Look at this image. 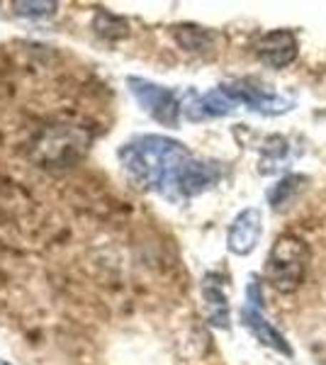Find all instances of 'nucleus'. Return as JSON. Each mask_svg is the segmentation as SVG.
I'll return each instance as SVG.
<instances>
[{
    "label": "nucleus",
    "mask_w": 326,
    "mask_h": 365,
    "mask_svg": "<svg viewBox=\"0 0 326 365\" xmlns=\"http://www.w3.org/2000/svg\"><path fill=\"white\" fill-rule=\"evenodd\" d=\"M117 158H120L129 182H134L136 187L163 190V187H173L178 170L193 156L180 141L146 134V137H136L122 144Z\"/></svg>",
    "instance_id": "nucleus-1"
},
{
    "label": "nucleus",
    "mask_w": 326,
    "mask_h": 365,
    "mask_svg": "<svg viewBox=\"0 0 326 365\" xmlns=\"http://www.w3.org/2000/svg\"><path fill=\"white\" fill-rule=\"evenodd\" d=\"M91 129L66 120H49L32 127L25 139V156L41 168H68L86 156Z\"/></svg>",
    "instance_id": "nucleus-2"
},
{
    "label": "nucleus",
    "mask_w": 326,
    "mask_h": 365,
    "mask_svg": "<svg viewBox=\"0 0 326 365\" xmlns=\"http://www.w3.org/2000/svg\"><path fill=\"white\" fill-rule=\"evenodd\" d=\"M307 266H310V246L300 237L285 234V237L275 239L268 253L265 278L277 292L290 295V292L300 290V285L305 282Z\"/></svg>",
    "instance_id": "nucleus-3"
},
{
    "label": "nucleus",
    "mask_w": 326,
    "mask_h": 365,
    "mask_svg": "<svg viewBox=\"0 0 326 365\" xmlns=\"http://www.w3.org/2000/svg\"><path fill=\"white\" fill-rule=\"evenodd\" d=\"M127 86L132 91V96L136 98V103L141 105V110H146L153 120L161 122L165 127H175L178 125V117H180L183 105L178 103L175 93L170 88L156 86L146 78H127Z\"/></svg>",
    "instance_id": "nucleus-4"
},
{
    "label": "nucleus",
    "mask_w": 326,
    "mask_h": 365,
    "mask_svg": "<svg viewBox=\"0 0 326 365\" xmlns=\"http://www.w3.org/2000/svg\"><path fill=\"white\" fill-rule=\"evenodd\" d=\"M222 91L234 100V103H244L246 108L256 110L260 115H282L287 110H292V100L277 96L275 91H270L268 86L258 83L253 78H241L224 83Z\"/></svg>",
    "instance_id": "nucleus-5"
},
{
    "label": "nucleus",
    "mask_w": 326,
    "mask_h": 365,
    "mask_svg": "<svg viewBox=\"0 0 326 365\" xmlns=\"http://www.w3.org/2000/svg\"><path fill=\"white\" fill-rule=\"evenodd\" d=\"M253 49H256L258 61L272 71L287 68L290 63H295V58L300 54L297 37L290 29H272V32L263 34Z\"/></svg>",
    "instance_id": "nucleus-6"
},
{
    "label": "nucleus",
    "mask_w": 326,
    "mask_h": 365,
    "mask_svg": "<svg viewBox=\"0 0 326 365\" xmlns=\"http://www.w3.org/2000/svg\"><path fill=\"white\" fill-rule=\"evenodd\" d=\"M263 234V215L258 207H246L234 217L227 234V249L234 256H251Z\"/></svg>",
    "instance_id": "nucleus-7"
},
{
    "label": "nucleus",
    "mask_w": 326,
    "mask_h": 365,
    "mask_svg": "<svg viewBox=\"0 0 326 365\" xmlns=\"http://www.w3.org/2000/svg\"><path fill=\"white\" fill-rule=\"evenodd\" d=\"M222 178V166L215 161H200V158H190L185 166L178 170L173 187L183 197H195L200 192L210 190Z\"/></svg>",
    "instance_id": "nucleus-8"
},
{
    "label": "nucleus",
    "mask_w": 326,
    "mask_h": 365,
    "mask_svg": "<svg viewBox=\"0 0 326 365\" xmlns=\"http://www.w3.org/2000/svg\"><path fill=\"white\" fill-rule=\"evenodd\" d=\"M234 108H236V103L222 91V88L205 93V96L190 93V100H188V103H183V113H185L188 120H193V122L210 120V117L229 115Z\"/></svg>",
    "instance_id": "nucleus-9"
},
{
    "label": "nucleus",
    "mask_w": 326,
    "mask_h": 365,
    "mask_svg": "<svg viewBox=\"0 0 326 365\" xmlns=\"http://www.w3.org/2000/svg\"><path fill=\"white\" fill-rule=\"evenodd\" d=\"M241 324H244V327L260 341V344H265L268 349L277 351L280 356L292 358V346L287 344V339L282 336V334L277 331V329L272 327V324L265 319L258 309H253V307H248V304H246V307L241 309Z\"/></svg>",
    "instance_id": "nucleus-10"
},
{
    "label": "nucleus",
    "mask_w": 326,
    "mask_h": 365,
    "mask_svg": "<svg viewBox=\"0 0 326 365\" xmlns=\"http://www.w3.org/2000/svg\"><path fill=\"white\" fill-rule=\"evenodd\" d=\"M222 278L215 273L205 275L203 280V299H205V312L210 319L219 329H229V299L224 292Z\"/></svg>",
    "instance_id": "nucleus-11"
},
{
    "label": "nucleus",
    "mask_w": 326,
    "mask_h": 365,
    "mask_svg": "<svg viewBox=\"0 0 326 365\" xmlns=\"http://www.w3.org/2000/svg\"><path fill=\"white\" fill-rule=\"evenodd\" d=\"M173 37L180 49L190 54H215L217 51V34L212 29L198 27V25H178L173 27Z\"/></svg>",
    "instance_id": "nucleus-12"
},
{
    "label": "nucleus",
    "mask_w": 326,
    "mask_h": 365,
    "mask_svg": "<svg viewBox=\"0 0 326 365\" xmlns=\"http://www.w3.org/2000/svg\"><path fill=\"white\" fill-rule=\"evenodd\" d=\"M307 187V178L300 173H290L282 180H277L268 192V202L272 210L282 212L287 207H292L297 202V197L302 195V190Z\"/></svg>",
    "instance_id": "nucleus-13"
},
{
    "label": "nucleus",
    "mask_w": 326,
    "mask_h": 365,
    "mask_svg": "<svg viewBox=\"0 0 326 365\" xmlns=\"http://www.w3.org/2000/svg\"><path fill=\"white\" fill-rule=\"evenodd\" d=\"M93 27H96V32L103 34L105 39H122V37H127V32H129L127 20H122V17H117V15H110V13H98Z\"/></svg>",
    "instance_id": "nucleus-14"
},
{
    "label": "nucleus",
    "mask_w": 326,
    "mask_h": 365,
    "mask_svg": "<svg viewBox=\"0 0 326 365\" xmlns=\"http://www.w3.org/2000/svg\"><path fill=\"white\" fill-rule=\"evenodd\" d=\"M15 13L22 17H49L56 13V3H15Z\"/></svg>",
    "instance_id": "nucleus-15"
},
{
    "label": "nucleus",
    "mask_w": 326,
    "mask_h": 365,
    "mask_svg": "<svg viewBox=\"0 0 326 365\" xmlns=\"http://www.w3.org/2000/svg\"><path fill=\"white\" fill-rule=\"evenodd\" d=\"M246 304L253 309H260V304H263V297H260V287L256 280L248 282V290H246Z\"/></svg>",
    "instance_id": "nucleus-16"
},
{
    "label": "nucleus",
    "mask_w": 326,
    "mask_h": 365,
    "mask_svg": "<svg viewBox=\"0 0 326 365\" xmlns=\"http://www.w3.org/2000/svg\"><path fill=\"white\" fill-rule=\"evenodd\" d=\"M0 365H13V363H8V361H3V358H0Z\"/></svg>",
    "instance_id": "nucleus-17"
}]
</instances>
